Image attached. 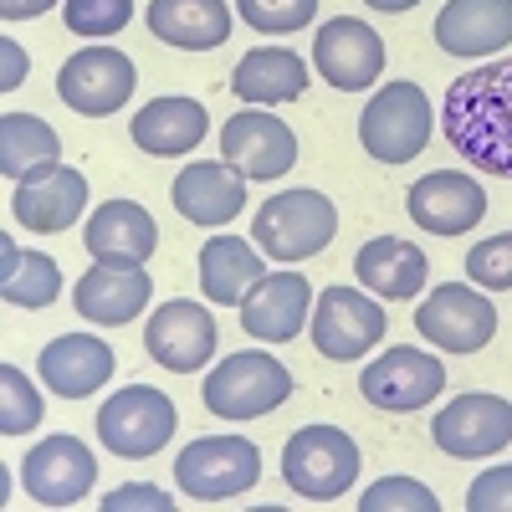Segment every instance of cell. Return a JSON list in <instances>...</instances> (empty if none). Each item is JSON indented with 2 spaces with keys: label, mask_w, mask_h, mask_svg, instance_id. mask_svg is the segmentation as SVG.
Listing matches in <instances>:
<instances>
[{
  "label": "cell",
  "mask_w": 512,
  "mask_h": 512,
  "mask_svg": "<svg viewBox=\"0 0 512 512\" xmlns=\"http://www.w3.org/2000/svg\"><path fill=\"white\" fill-rule=\"evenodd\" d=\"M441 128L466 164L512 180V57L456 77L441 103Z\"/></svg>",
  "instance_id": "6da1fadb"
},
{
  "label": "cell",
  "mask_w": 512,
  "mask_h": 512,
  "mask_svg": "<svg viewBox=\"0 0 512 512\" xmlns=\"http://www.w3.org/2000/svg\"><path fill=\"white\" fill-rule=\"evenodd\" d=\"M359 446L338 425H303L282 446V482L303 502H333L359 482Z\"/></svg>",
  "instance_id": "7a4b0ae2"
},
{
  "label": "cell",
  "mask_w": 512,
  "mask_h": 512,
  "mask_svg": "<svg viewBox=\"0 0 512 512\" xmlns=\"http://www.w3.org/2000/svg\"><path fill=\"white\" fill-rule=\"evenodd\" d=\"M200 395H205V410L221 420H256V415H272L277 405H287L292 374L262 349H241L205 374Z\"/></svg>",
  "instance_id": "3957f363"
},
{
  "label": "cell",
  "mask_w": 512,
  "mask_h": 512,
  "mask_svg": "<svg viewBox=\"0 0 512 512\" xmlns=\"http://www.w3.org/2000/svg\"><path fill=\"white\" fill-rule=\"evenodd\" d=\"M359 144L379 164H410L431 144V98L420 82H384L359 113Z\"/></svg>",
  "instance_id": "277c9868"
},
{
  "label": "cell",
  "mask_w": 512,
  "mask_h": 512,
  "mask_svg": "<svg viewBox=\"0 0 512 512\" xmlns=\"http://www.w3.org/2000/svg\"><path fill=\"white\" fill-rule=\"evenodd\" d=\"M338 236V210L318 190H282L251 221V241L277 262H308Z\"/></svg>",
  "instance_id": "5b68a950"
},
{
  "label": "cell",
  "mask_w": 512,
  "mask_h": 512,
  "mask_svg": "<svg viewBox=\"0 0 512 512\" xmlns=\"http://www.w3.org/2000/svg\"><path fill=\"white\" fill-rule=\"evenodd\" d=\"M175 400L154 384H128V390L108 395L103 410H98V436H103V451L123 456V461H149L154 451H164L175 441Z\"/></svg>",
  "instance_id": "8992f818"
},
{
  "label": "cell",
  "mask_w": 512,
  "mask_h": 512,
  "mask_svg": "<svg viewBox=\"0 0 512 512\" xmlns=\"http://www.w3.org/2000/svg\"><path fill=\"white\" fill-rule=\"evenodd\" d=\"M175 482L195 502H231L262 482V451L246 436H200L175 456Z\"/></svg>",
  "instance_id": "52a82bcc"
},
{
  "label": "cell",
  "mask_w": 512,
  "mask_h": 512,
  "mask_svg": "<svg viewBox=\"0 0 512 512\" xmlns=\"http://www.w3.org/2000/svg\"><path fill=\"white\" fill-rule=\"evenodd\" d=\"M415 333L425 344L446 349V354H482L497 333V308H492L487 292H477V282L472 287L441 282L415 308Z\"/></svg>",
  "instance_id": "ba28073f"
},
{
  "label": "cell",
  "mask_w": 512,
  "mask_h": 512,
  "mask_svg": "<svg viewBox=\"0 0 512 512\" xmlns=\"http://www.w3.org/2000/svg\"><path fill=\"white\" fill-rule=\"evenodd\" d=\"M384 328H390V318H384V308L374 303V297H364L359 287H323L318 303H313V349L333 364H354L364 359L369 349L384 344Z\"/></svg>",
  "instance_id": "9c48e42d"
},
{
  "label": "cell",
  "mask_w": 512,
  "mask_h": 512,
  "mask_svg": "<svg viewBox=\"0 0 512 512\" xmlns=\"http://www.w3.org/2000/svg\"><path fill=\"white\" fill-rule=\"evenodd\" d=\"M441 390H446V364L415 344H395L359 369V395L374 410H390V415L425 410Z\"/></svg>",
  "instance_id": "30bf717a"
},
{
  "label": "cell",
  "mask_w": 512,
  "mask_h": 512,
  "mask_svg": "<svg viewBox=\"0 0 512 512\" xmlns=\"http://www.w3.org/2000/svg\"><path fill=\"white\" fill-rule=\"evenodd\" d=\"M134 82L139 72L118 47H82L57 72V98L82 118H108L134 98Z\"/></svg>",
  "instance_id": "8fae6325"
},
{
  "label": "cell",
  "mask_w": 512,
  "mask_h": 512,
  "mask_svg": "<svg viewBox=\"0 0 512 512\" xmlns=\"http://www.w3.org/2000/svg\"><path fill=\"white\" fill-rule=\"evenodd\" d=\"M431 436L446 456H461V461H482V456H497L512 446V400L502 395H456L446 410H436L431 420Z\"/></svg>",
  "instance_id": "7c38bea8"
},
{
  "label": "cell",
  "mask_w": 512,
  "mask_h": 512,
  "mask_svg": "<svg viewBox=\"0 0 512 512\" xmlns=\"http://www.w3.org/2000/svg\"><path fill=\"white\" fill-rule=\"evenodd\" d=\"M313 67L338 93H364L384 72V41L369 21L359 16H333L313 36Z\"/></svg>",
  "instance_id": "4fadbf2b"
},
{
  "label": "cell",
  "mask_w": 512,
  "mask_h": 512,
  "mask_svg": "<svg viewBox=\"0 0 512 512\" xmlns=\"http://www.w3.org/2000/svg\"><path fill=\"white\" fill-rule=\"evenodd\" d=\"M144 349L169 374H195L216 359V318L200 303H190V297L159 303L144 323Z\"/></svg>",
  "instance_id": "5bb4252c"
},
{
  "label": "cell",
  "mask_w": 512,
  "mask_h": 512,
  "mask_svg": "<svg viewBox=\"0 0 512 512\" xmlns=\"http://www.w3.org/2000/svg\"><path fill=\"white\" fill-rule=\"evenodd\" d=\"M221 159L236 164L246 180H282L297 164V134L267 108H246L221 128Z\"/></svg>",
  "instance_id": "9a60e30c"
},
{
  "label": "cell",
  "mask_w": 512,
  "mask_h": 512,
  "mask_svg": "<svg viewBox=\"0 0 512 512\" xmlns=\"http://www.w3.org/2000/svg\"><path fill=\"white\" fill-rule=\"evenodd\" d=\"M21 482L41 507H77L98 482V456L77 436H47L21 461Z\"/></svg>",
  "instance_id": "2e32d148"
},
{
  "label": "cell",
  "mask_w": 512,
  "mask_h": 512,
  "mask_svg": "<svg viewBox=\"0 0 512 512\" xmlns=\"http://www.w3.org/2000/svg\"><path fill=\"white\" fill-rule=\"evenodd\" d=\"M405 210L431 236H466L487 216V190L472 175H461V169H436V175H420L410 185Z\"/></svg>",
  "instance_id": "e0dca14e"
},
{
  "label": "cell",
  "mask_w": 512,
  "mask_h": 512,
  "mask_svg": "<svg viewBox=\"0 0 512 512\" xmlns=\"http://www.w3.org/2000/svg\"><path fill=\"white\" fill-rule=\"evenodd\" d=\"M313 287L297 272H267L246 297H241V328L262 344H292L308 328Z\"/></svg>",
  "instance_id": "ac0fdd59"
},
{
  "label": "cell",
  "mask_w": 512,
  "mask_h": 512,
  "mask_svg": "<svg viewBox=\"0 0 512 512\" xmlns=\"http://www.w3.org/2000/svg\"><path fill=\"white\" fill-rule=\"evenodd\" d=\"M82 246H88L93 262L103 267H149V256L159 246V226L144 205L134 200H108L88 216V231H82Z\"/></svg>",
  "instance_id": "d6986e66"
},
{
  "label": "cell",
  "mask_w": 512,
  "mask_h": 512,
  "mask_svg": "<svg viewBox=\"0 0 512 512\" xmlns=\"http://www.w3.org/2000/svg\"><path fill=\"white\" fill-rule=\"evenodd\" d=\"M82 210H88V180H82L72 164H57L36 180H21L16 195H11V216L31 236H57V231L77 226Z\"/></svg>",
  "instance_id": "ffe728a7"
},
{
  "label": "cell",
  "mask_w": 512,
  "mask_h": 512,
  "mask_svg": "<svg viewBox=\"0 0 512 512\" xmlns=\"http://www.w3.org/2000/svg\"><path fill=\"white\" fill-rule=\"evenodd\" d=\"M36 369L57 400H88L113 379V349L98 333H62L41 349Z\"/></svg>",
  "instance_id": "44dd1931"
},
{
  "label": "cell",
  "mask_w": 512,
  "mask_h": 512,
  "mask_svg": "<svg viewBox=\"0 0 512 512\" xmlns=\"http://www.w3.org/2000/svg\"><path fill=\"white\" fill-rule=\"evenodd\" d=\"M149 297H154V282H149L144 267H103V262H93L72 287V308L98 328H123L149 308Z\"/></svg>",
  "instance_id": "7402d4cb"
},
{
  "label": "cell",
  "mask_w": 512,
  "mask_h": 512,
  "mask_svg": "<svg viewBox=\"0 0 512 512\" xmlns=\"http://www.w3.org/2000/svg\"><path fill=\"white\" fill-rule=\"evenodd\" d=\"M436 47L446 57H497L512 47V0H446L436 16Z\"/></svg>",
  "instance_id": "603a6c76"
},
{
  "label": "cell",
  "mask_w": 512,
  "mask_h": 512,
  "mask_svg": "<svg viewBox=\"0 0 512 512\" xmlns=\"http://www.w3.org/2000/svg\"><path fill=\"white\" fill-rule=\"evenodd\" d=\"M175 210L190 226H226L246 210V175L226 159L185 164L175 175Z\"/></svg>",
  "instance_id": "cb8c5ba5"
},
{
  "label": "cell",
  "mask_w": 512,
  "mask_h": 512,
  "mask_svg": "<svg viewBox=\"0 0 512 512\" xmlns=\"http://www.w3.org/2000/svg\"><path fill=\"white\" fill-rule=\"evenodd\" d=\"M149 31L180 52H216L231 41V6L226 0H149Z\"/></svg>",
  "instance_id": "d4e9b609"
},
{
  "label": "cell",
  "mask_w": 512,
  "mask_h": 512,
  "mask_svg": "<svg viewBox=\"0 0 512 512\" xmlns=\"http://www.w3.org/2000/svg\"><path fill=\"white\" fill-rule=\"evenodd\" d=\"M231 93L251 108H277V103H297L308 93V62L292 47H256L236 62L231 72Z\"/></svg>",
  "instance_id": "484cf974"
},
{
  "label": "cell",
  "mask_w": 512,
  "mask_h": 512,
  "mask_svg": "<svg viewBox=\"0 0 512 512\" xmlns=\"http://www.w3.org/2000/svg\"><path fill=\"white\" fill-rule=\"evenodd\" d=\"M134 144L154 159H180L190 149H200V139L210 134V118L195 98H149L134 123H128Z\"/></svg>",
  "instance_id": "4316f807"
},
{
  "label": "cell",
  "mask_w": 512,
  "mask_h": 512,
  "mask_svg": "<svg viewBox=\"0 0 512 512\" xmlns=\"http://www.w3.org/2000/svg\"><path fill=\"white\" fill-rule=\"evenodd\" d=\"M354 277H359V287L384 297V303H405V297H415L425 287L431 262H425L420 246H410L400 236H379L354 256Z\"/></svg>",
  "instance_id": "83f0119b"
},
{
  "label": "cell",
  "mask_w": 512,
  "mask_h": 512,
  "mask_svg": "<svg viewBox=\"0 0 512 512\" xmlns=\"http://www.w3.org/2000/svg\"><path fill=\"white\" fill-rule=\"evenodd\" d=\"M267 277L262 251L241 236H210L200 246V292L216 308H241V297Z\"/></svg>",
  "instance_id": "f1b7e54d"
},
{
  "label": "cell",
  "mask_w": 512,
  "mask_h": 512,
  "mask_svg": "<svg viewBox=\"0 0 512 512\" xmlns=\"http://www.w3.org/2000/svg\"><path fill=\"white\" fill-rule=\"evenodd\" d=\"M62 164V139L47 118L36 113H6L0 118V175L6 180H36Z\"/></svg>",
  "instance_id": "f546056e"
},
{
  "label": "cell",
  "mask_w": 512,
  "mask_h": 512,
  "mask_svg": "<svg viewBox=\"0 0 512 512\" xmlns=\"http://www.w3.org/2000/svg\"><path fill=\"white\" fill-rule=\"evenodd\" d=\"M0 297L11 308H52L62 297V267L47 251H16L11 236H0Z\"/></svg>",
  "instance_id": "4dcf8cb0"
},
{
  "label": "cell",
  "mask_w": 512,
  "mask_h": 512,
  "mask_svg": "<svg viewBox=\"0 0 512 512\" xmlns=\"http://www.w3.org/2000/svg\"><path fill=\"white\" fill-rule=\"evenodd\" d=\"M41 425V395L36 384L16 369V364H0V431L6 436H26Z\"/></svg>",
  "instance_id": "1f68e13d"
},
{
  "label": "cell",
  "mask_w": 512,
  "mask_h": 512,
  "mask_svg": "<svg viewBox=\"0 0 512 512\" xmlns=\"http://www.w3.org/2000/svg\"><path fill=\"white\" fill-rule=\"evenodd\" d=\"M62 16H67L72 36L108 41V36H118L128 21H134V0H67Z\"/></svg>",
  "instance_id": "d6a6232c"
},
{
  "label": "cell",
  "mask_w": 512,
  "mask_h": 512,
  "mask_svg": "<svg viewBox=\"0 0 512 512\" xmlns=\"http://www.w3.org/2000/svg\"><path fill=\"white\" fill-rule=\"evenodd\" d=\"M236 16L262 36H287L318 16V0H236Z\"/></svg>",
  "instance_id": "836d02e7"
},
{
  "label": "cell",
  "mask_w": 512,
  "mask_h": 512,
  "mask_svg": "<svg viewBox=\"0 0 512 512\" xmlns=\"http://www.w3.org/2000/svg\"><path fill=\"white\" fill-rule=\"evenodd\" d=\"M400 507H410V512H441V497L425 482H415V477H379L359 497V512H400Z\"/></svg>",
  "instance_id": "e575fe53"
},
{
  "label": "cell",
  "mask_w": 512,
  "mask_h": 512,
  "mask_svg": "<svg viewBox=\"0 0 512 512\" xmlns=\"http://www.w3.org/2000/svg\"><path fill=\"white\" fill-rule=\"evenodd\" d=\"M466 277L477 287H492V292H512V231L487 236L466 251Z\"/></svg>",
  "instance_id": "d590c367"
},
{
  "label": "cell",
  "mask_w": 512,
  "mask_h": 512,
  "mask_svg": "<svg viewBox=\"0 0 512 512\" xmlns=\"http://www.w3.org/2000/svg\"><path fill=\"white\" fill-rule=\"evenodd\" d=\"M466 512H512V466H492L466 487Z\"/></svg>",
  "instance_id": "8d00e7d4"
},
{
  "label": "cell",
  "mask_w": 512,
  "mask_h": 512,
  "mask_svg": "<svg viewBox=\"0 0 512 512\" xmlns=\"http://www.w3.org/2000/svg\"><path fill=\"white\" fill-rule=\"evenodd\" d=\"M128 507H134V512H169V507H175V497L149 487V482H128V487H118V492L103 497V512H128Z\"/></svg>",
  "instance_id": "74e56055"
},
{
  "label": "cell",
  "mask_w": 512,
  "mask_h": 512,
  "mask_svg": "<svg viewBox=\"0 0 512 512\" xmlns=\"http://www.w3.org/2000/svg\"><path fill=\"white\" fill-rule=\"evenodd\" d=\"M26 72H31V62L21 52V41L0 36V93H16L21 82H26Z\"/></svg>",
  "instance_id": "f35d334b"
},
{
  "label": "cell",
  "mask_w": 512,
  "mask_h": 512,
  "mask_svg": "<svg viewBox=\"0 0 512 512\" xmlns=\"http://www.w3.org/2000/svg\"><path fill=\"white\" fill-rule=\"evenodd\" d=\"M57 6V0H0V16L6 21H36V16H47Z\"/></svg>",
  "instance_id": "ab89813d"
},
{
  "label": "cell",
  "mask_w": 512,
  "mask_h": 512,
  "mask_svg": "<svg viewBox=\"0 0 512 512\" xmlns=\"http://www.w3.org/2000/svg\"><path fill=\"white\" fill-rule=\"evenodd\" d=\"M364 6H374V11H384V16H400V11L420 6V0H364Z\"/></svg>",
  "instance_id": "60d3db41"
}]
</instances>
